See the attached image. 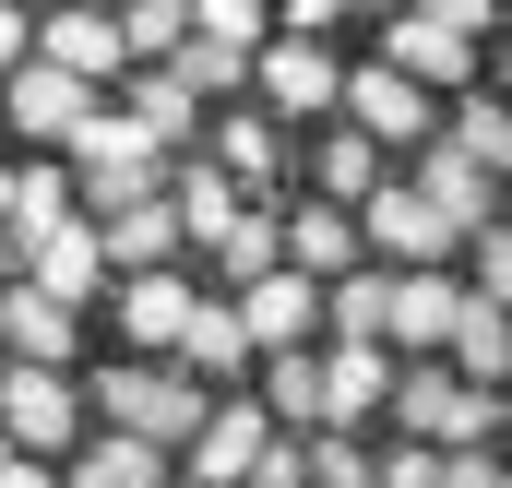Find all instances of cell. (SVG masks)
Returning a JSON list of instances; mask_svg holds the SVG:
<instances>
[{"label": "cell", "mask_w": 512, "mask_h": 488, "mask_svg": "<svg viewBox=\"0 0 512 488\" xmlns=\"http://www.w3.org/2000/svg\"><path fill=\"white\" fill-rule=\"evenodd\" d=\"M60 215H72V167H60V155L12 167V250H24V239H48Z\"/></svg>", "instance_id": "f1b7e54d"}, {"label": "cell", "mask_w": 512, "mask_h": 488, "mask_svg": "<svg viewBox=\"0 0 512 488\" xmlns=\"http://www.w3.org/2000/svg\"><path fill=\"white\" fill-rule=\"evenodd\" d=\"M393 393V346H322V429H370Z\"/></svg>", "instance_id": "9a60e30c"}, {"label": "cell", "mask_w": 512, "mask_h": 488, "mask_svg": "<svg viewBox=\"0 0 512 488\" xmlns=\"http://www.w3.org/2000/svg\"><path fill=\"white\" fill-rule=\"evenodd\" d=\"M382 488H441V441H393V453H382Z\"/></svg>", "instance_id": "74e56055"}, {"label": "cell", "mask_w": 512, "mask_h": 488, "mask_svg": "<svg viewBox=\"0 0 512 488\" xmlns=\"http://www.w3.org/2000/svg\"><path fill=\"white\" fill-rule=\"evenodd\" d=\"M24 286L60 298V310H84V298L108 286V239H96V215H60L48 239H24Z\"/></svg>", "instance_id": "9c48e42d"}, {"label": "cell", "mask_w": 512, "mask_h": 488, "mask_svg": "<svg viewBox=\"0 0 512 488\" xmlns=\"http://www.w3.org/2000/svg\"><path fill=\"white\" fill-rule=\"evenodd\" d=\"M0 334H12L36 369H60V358H72V310H60V298H36V286H12V298H0Z\"/></svg>", "instance_id": "f546056e"}, {"label": "cell", "mask_w": 512, "mask_h": 488, "mask_svg": "<svg viewBox=\"0 0 512 488\" xmlns=\"http://www.w3.org/2000/svg\"><path fill=\"white\" fill-rule=\"evenodd\" d=\"M191 36H215V48H239V60H251L262 36H274V12H262V0H191Z\"/></svg>", "instance_id": "e575fe53"}, {"label": "cell", "mask_w": 512, "mask_h": 488, "mask_svg": "<svg viewBox=\"0 0 512 488\" xmlns=\"http://www.w3.org/2000/svg\"><path fill=\"white\" fill-rule=\"evenodd\" d=\"M251 358H262V346L239 334V298H191V322H179V369L215 393V381H239Z\"/></svg>", "instance_id": "ac0fdd59"}, {"label": "cell", "mask_w": 512, "mask_h": 488, "mask_svg": "<svg viewBox=\"0 0 512 488\" xmlns=\"http://www.w3.org/2000/svg\"><path fill=\"white\" fill-rule=\"evenodd\" d=\"M441 358L465 369V381H501V393H512V310L465 298V310H453V346H441Z\"/></svg>", "instance_id": "d4e9b609"}, {"label": "cell", "mask_w": 512, "mask_h": 488, "mask_svg": "<svg viewBox=\"0 0 512 488\" xmlns=\"http://www.w3.org/2000/svg\"><path fill=\"white\" fill-rule=\"evenodd\" d=\"M310 155H322V203H346V215H358V203H370V191L393 179V167H382V143H370L358 120H334L322 143H310Z\"/></svg>", "instance_id": "cb8c5ba5"}, {"label": "cell", "mask_w": 512, "mask_h": 488, "mask_svg": "<svg viewBox=\"0 0 512 488\" xmlns=\"http://www.w3.org/2000/svg\"><path fill=\"white\" fill-rule=\"evenodd\" d=\"M310 488H382V453L358 429H310Z\"/></svg>", "instance_id": "d6a6232c"}, {"label": "cell", "mask_w": 512, "mask_h": 488, "mask_svg": "<svg viewBox=\"0 0 512 488\" xmlns=\"http://www.w3.org/2000/svg\"><path fill=\"white\" fill-rule=\"evenodd\" d=\"M203 405H215V393H203L179 358H167V369H155V358H108V369H96V393H84V417H108V429L155 441V453H179V441L203 429Z\"/></svg>", "instance_id": "7a4b0ae2"}, {"label": "cell", "mask_w": 512, "mask_h": 488, "mask_svg": "<svg viewBox=\"0 0 512 488\" xmlns=\"http://www.w3.org/2000/svg\"><path fill=\"white\" fill-rule=\"evenodd\" d=\"M227 298H239V334H251L262 358H274V346H310V334H322V286H310L298 262H274V274H251V286H227Z\"/></svg>", "instance_id": "ba28073f"}, {"label": "cell", "mask_w": 512, "mask_h": 488, "mask_svg": "<svg viewBox=\"0 0 512 488\" xmlns=\"http://www.w3.org/2000/svg\"><path fill=\"white\" fill-rule=\"evenodd\" d=\"M131 120H143L167 155H179V143H203V96H191L167 60H131Z\"/></svg>", "instance_id": "7402d4cb"}, {"label": "cell", "mask_w": 512, "mask_h": 488, "mask_svg": "<svg viewBox=\"0 0 512 488\" xmlns=\"http://www.w3.org/2000/svg\"><path fill=\"white\" fill-rule=\"evenodd\" d=\"M0 262H24V250H12V215H0Z\"/></svg>", "instance_id": "7bdbcfd3"}, {"label": "cell", "mask_w": 512, "mask_h": 488, "mask_svg": "<svg viewBox=\"0 0 512 488\" xmlns=\"http://www.w3.org/2000/svg\"><path fill=\"white\" fill-rule=\"evenodd\" d=\"M370 12H405V0H370Z\"/></svg>", "instance_id": "bcb514c9"}, {"label": "cell", "mask_w": 512, "mask_h": 488, "mask_svg": "<svg viewBox=\"0 0 512 488\" xmlns=\"http://www.w3.org/2000/svg\"><path fill=\"white\" fill-rule=\"evenodd\" d=\"M441 143H453V155H477L489 179H512V96H465V108L441 120Z\"/></svg>", "instance_id": "83f0119b"}, {"label": "cell", "mask_w": 512, "mask_h": 488, "mask_svg": "<svg viewBox=\"0 0 512 488\" xmlns=\"http://www.w3.org/2000/svg\"><path fill=\"white\" fill-rule=\"evenodd\" d=\"M215 167H227L239 191H251V179H274V167H286V143H274V120H262V108H239V120L215 131Z\"/></svg>", "instance_id": "4dcf8cb0"}, {"label": "cell", "mask_w": 512, "mask_h": 488, "mask_svg": "<svg viewBox=\"0 0 512 488\" xmlns=\"http://www.w3.org/2000/svg\"><path fill=\"white\" fill-rule=\"evenodd\" d=\"M60 167H72V203H84V215H131V203L167 191V143L131 120V108H96V120L72 131Z\"/></svg>", "instance_id": "6da1fadb"}, {"label": "cell", "mask_w": 512, "mask_h": 488, "mask_svg": "<svg viewBox=\"0 0 512 488\" xmlns=\"http://www.w3.org/2000/svg\"><path fill=\"white\" fill-rule=\"evenodd\" d=\"M24 60H36V12H24V0H0V72H24Z\"/></svg>", "instance_id": "60d3db41"}, {"label": "cell", "mask_w": 512, "mask_h": 488, "mask_svg": "<svg viewBox=\"0 0 512 488\" xmlns=\"http://www.w3.org/2000/svg\"><path fill=\"white\" fill-rule=\"evenodd\" d=\"M36 60H60V72H84V84L131 72V48H120V12H72V0H48V12H36Z\"/></svg>", "instance_id": "4fadbf2b"}, {"label": "cell", "mask_w": 512, "mask_h": 488, "mask_svg": "<svg viewBox=\"0 0 512 488\" xmlns=\"http://www.w3.org/2000/svg\"><path fill=\"white\" fill-rule=\"evenodd\" d=\"M382 60H393V72H417L429 96H465V84H477V36H453V24H429V12H393Z\"/></svg>", "instance_id": "5bb4252c"}, {"label": "cell", "mask_w": 512, "mask_h": 488, "mask_svg": "<svg viewBox=\"0 0 512 488\" xmlns=\"http://www.w3.org/2000/svg\"><path fill=\"white\" fill-rule=\"evenodd\" d=\"M358 250H370V262H393V274H417V262H453L465 239L417 203V179H382V191L358 203Z\"/></svg>", "instance_id": "277c9868"}, {"label": "cell", "mask_w": 512, "mask_h": 488, "mask_svg": "<svg viewBox=\"0 0 512 488\" xmlns=\"http://www.w3.org/2000/svg\"><path fill=\"white\" fill-rule=\"evenodd\" d=\"M453 310H465V274H453V262H417V274H393V322H382V346L441 358V346H453Z\"/></svg>", "instance_id": "7c38bea8"}, {"label": "cell", "mask_w": 512, "mask_h": 488, "mask_svg": "<svg viewBox=\"0 0 512 488\" xmlns=\"http://www.w3.org/2000/svg\"><path fill=\"white\" fill-rule=\"evenodd\" d=\"M0 453H12V441H0Z\"/></svg>", "instance_id": "681fc988"}, {"label": "cell", "mask_w": 512, "mask_h": 488, "mask_svg": "<svg viewBox=\"0 0 512 488\" xmlns=\"http://www.w3.org/2000/svg\"><path fill=\"white\" fill-rule=\"evenodd\" d=\"M251 84H262L274 120H310V108H334L346 60H322V36H262V48H251Z\"/></svg>", "instance_id": "52a82bcc"}, {"label": "cell", "mask_w": 512, "mask_h": 488, "mask_svg": "<svg viewBox=\"0 0 512 488\" xmlns=\"http://www.w3.org/2000/svg\"><path fill=\"white\" fill-rule=\"evenodd\" d=\"M393 429H405V441H453V405H465V369L453 358H405L393 369Z\"/></svg>", "instance_id": "2e32d148"}, {"label": "cell", "mask_w": 512, "mask_h": 488, "mask_svg": "<svg viewBox=\"0 0 512 488\" xmlns=\"http://www.w3.org/2000/svg\"><path fill=\"white\" fill-rule=\"evenodd\" d=\"M0 441H12V453H72V441H84V393H72L60 369L24 358L0 381Z\"/></svg>", "instance_id": "5b68a950"}, {"label": "cell", "mask_w": 512, "mask_h": 488, "mask_svg": "<svg viewBox=\"0 0 512 488\" xmlns=\"http://www.w3.org/2000/svg\"><path fill=\"white\" fill-rule=\"evenodd\" d=\"M179 322H191V286H179V262H155V274H120V346H155V358H179Z\"/></svg>", "instance_id": "e0dca14e"}, {"label": "cell", "mask_w": 512, "mask_h": 488, "mask_svg": "<svg viewBox=\"0 0 512 488\" xmlns=\"http://www.w3.org/2000/svg\"><path fill=\"white\" fill-rule=\"evenodd\" d=\"M215 262H227V286H251V274H274V262H286V215H262V203H239V215L215 227Z\"/></svg>", "instance_id": "4316f807"}, {"label": "cell", "mask_w": 512, "mask_h": 488, "mask_svg": "<svg viewBox=\"0 0 512 488\" xmlns=\"http://www.w3.org/2000/svg\"><path fill=\"white\" fill-rule=\"evenodd\" d=\"M334 108L370 131L382 155H417V143H441V96H429L417 72H393V60H358V72L334 84Z\"/></svg>", "instance_id": "3957f363"}, {"label": "cell", "mask_w": 512, "mask_h": 488, "mask_svg": "<svg viewBox=\"0 0 512 488\" xmlns=\"http://www.w3.org/2000/svg\"><path fill=\"white\" fill-rule=\"evenodd\" d=\"M465 298H489V310H512V227L489 215L477 239H465Z\"/></svg>", "instance_id": "836d02e7"}, {"label": "cell", "mask_w": 512, "mask_h": 488, "mask_svg": "<svg viewBox=\"0 0 512 488\" xmlns=\"http://www.w3.org/2000/svg\"><path fill=\"white\" fill-rule=\"evenodd\" d=\"M167 72H179L191 96H227V84H251V60H239V48H215V36H191V48H179Z\"/></svg>", "instance_id": "d590c367"}, {"label": "cell", "mask_w": 512, "mask_h": 488, "mask_svg": "<svg viewBox=\"0 0 512 488\" xmlns=\"http://www.w3.org/2000/svg\"><path fill=\"white\" fill-rule=\"evenodd\" d=\"M286 262H298V274H310V286H334V274H346V262H370V250H358V215H346V203H322V191H310V203H298V215H286Z\"/></svg>", "instance_id": "d6986e66"}, {"label": "cell", "mask_w": 512, "mask_h": 488, "mask_svg": "<svg viewBox=\"0 0 512 488\" xmlns=\"http://www.w3.org/2000/svg\"><path fill=\"white\" fill-rule=\"evenodd\" d=\"M0 108H12L24 143H72V131L96 120V84L60 72V60H24V72H0Z\"/></svg>", "instance_id": "8992f818"}, {"label": "cell", "mask_w": 512, "mask_h": 488, "mask_svg": "<svg viewBox=\"0 0 512 488\" xmlns=\"http://www.w3.org/2000/svg\"><path fill=\"white\" fill-rule=\"evenodd\" d=\"M346 12H358V0H286V12H274V36H334Z\"/></svg>", "instance_id": "f35d334b"}, {"label": "cell", "mask_w": 512, "mask_h": 488, "mask_svg": "<svg viewBox=\"0 0 512 488\" xmlns=\"http://www.w3.org/2000/svg\"><path fill=\"white\" fill-rule=\"evenodd\" d=\"M322 322H334V346H382V322H393V262H346V274L322 286Z\"/></svg>", "instance_id": "44dd1931"}, {"label": "cell", "mask_w": 512, "mask_h": 488, "mask_svg": "<svg viewBox=\"0 0 512 488\" xmlns=\"http://www.w3.org/2000/svg\"><path fill=\"white\" fill-rule=\"evenodd\" d=\"M120 48H131V60H179V48H191V0H131V12H120Z\"/></svg>", "instance_id": "1f68e13d"}, {"label": "cell", "mask_w": 512, "mask_h": 488, "mask_svg": "<svg viewBox=\"0 0 512 488\" xmlns=\"http://www.w3.org/2000/svg\"><path fill=\"white\" fill-rule=\"evenodd\" d=\"M0 215H12V167H0Z\"/></svg>", "instance_id": "f6af8a7d"}, {"label": "cell", "mask_w": 512, "mask_h": 488, "mask_svg": "<svg viewBox=\"0 0 512 488\" xmlns=\"http://www.w3.org/2000/svg\"><path fill=\"white\" fill-rule=\"evenodd\" d=\"M108 12H131V0H108Z\"/></svg>", "instance_id": "c3c4849f"}, {"label": "cell", "mask_w": 512, "mask_h": 488, "mask_svg": "<svg viewBox=\"0 0 512 488\" xmlns=\"http://www.w3.org/2000/svg\"><path fill=\"white\" fill-rule=\"evenodd\" d=\"M405 179H417V203H429L453 239H477V227L501 215V179H489L477 155H453V143H417V167H405Z\"/></svg>", "instance_id": "30bf717a"}, {"label": "cell", "mask_w": 512, "mask_h": 488, "mask_svg": "<svg viewBox=\"0 0 512 488\" xmlns=\"http://www.w3.org/2000/svg\"><path fill=\"white\" fill-rule=\"evenodd\" d=\"M60 488H167V453L131 441V429H108V441H72V477Z\"/></svg>", "instance_id": "603a6c76"}, {"label": "cell", "mask_w": 512, "mask_h": 488, "mask_svg": "<svg viewBox=\"0 0 512 488\" xmlns=\"http://www.w3.org/2000/svg\"><path fill=\"white\" fill-rule=\"evenodd\" d=\"M405 12H429V24H453V36H489V24H501V0H405Z\"/></svg>", "instance_id": "ab89813d"}, {"label": "cell", "mask_w": 512, "mask_h": 488, "mask_svg": "<svg viewBox=\"0 0 512 488\" xmlns=\"http://www.w3.org/2000/svg\"><path fill=\"white\" fill-rule=\"evenodd\" d=\"M262 405H274V429H322V346H274Z\"/></svg>", "instance_id": "484cf974"}, {"label": "cell", "mask_w": 512, "mask_h": 488, "mask_svg": "<svg viewBox=\"0 0 512 488\" xmlns=\"http://www.w3.org/2000/svg\"><path fill=\"white\" fill-rule=\"evenodd\" d=\"M24 12H48V0H24Z\"/></svg>", "instance_id": "7dc6e473"}, {"label": "cell", "mask_w": 512, "mask_h": 488, "mask_svg": "<svg viewBox=\"0 0 512 488\" xmlns=\"http://www.w3.org/2000/svg\"><path fill=\"white\" fill-rule=\"evenodd\" d=\"M0 488H60V477H48V453H0Z\"/></svg>", "instance_id": "b9f144b4"}, {"label": "cell", "mask_w": 512, "mask_h": 488, "mask_svg": "<svg viewBox=\"0 0 512 488\" xmlns=\"http://www.w3.org/2000/svg\"><path fill=\"white\" fill-rule=\"evenodd\" d=\"M239 488H310V429H298V441L274 429V441L251 453V477H239Z\"/></svg>", "instance_id": "8d00e7d4"}, {"label": "cell", "mask_w": 512, "mask_h": 488, "mask_svg": "<svg viewBox=\"0 0 512 488\" xmlns=\"http://www.w3.org/2000/svg\"><path fill=\"white\" fill-rule=\"evenodd\" d=\"M489 72H501V96H512V48H501V60H489Z\"/></svg>", "instance_id": "ee69618b"}, {"label": "cell", "mask_w": 512, "mask_h": 488, "mask_svg": "<svg viewBox=\"0 0 512 488\" xmlns=\"http://www.w3.org/2000/svg\"><path fill=\"white\" fill-rule=\"evenodd\" d=\"M262 441H274V405H239V393H227V405H203V429L179 441V465H191L203 488H239Z\"/></svg>", "instance_id": "8fae6325"}, {"label": "cell", "mask_w": 512, "mask_h": 488, "mask_svg": "<svg viewBox=\"0 0 512 488\" xmlns=\"http://www.w3.org/2000/svg\"><path fill=\"white\" fill-rule=\"evenodd\" d=\"M96 239H108V274H155V262H179V203L155 191V203H131V215H96Z\"/></svg>", "instance_id": "ffe728a7"}]
</instances>
